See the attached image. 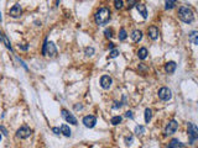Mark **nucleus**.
<instances>
[{
	"label": "nucleus",
	"instance_id": "nucleus-4",
	"mask_svg": "<svg viewBox=\"0 0 198 148\" xmlns=\"http://www.w3.org/2000/svg\"><path fill=\"white\" fill-rule=\"evenodd\" d=\"M31 128L29 126H21L19 130L16 131V137H19L21 140H25V138H29L31 136Z\"/></svg>",
	"mask_w": 198,
	"mask_h": 148
},
{
	"label": "nucleus",
	"instance_id": "nucleus-3",
	"mask_svg": "<svg viewBox=\"0 0 198 148\" xmlns=\"http://www.w3.org/2000/svg\"><path fill=\"white\" fill-rule=\"evenodd\" d=\"M187 131H188V136H189V138H191L189 143L193 144V142L198 138V128H197V126H196L194 123L188 122V125H187Z\"/></svg>",
	"mask_w": 198,
	"mask_h": 148
},
{
	"label": "nucleus",
	"instance_id": "nucleus-5",
	"mask_svg": "<svg viewBox=\"0 0 198 148\" xmlns=\"http://www.w3.org/2000/svg\"><path fill=\"white\" fill-rule=\"evenodd\" d=\"M158 98H160L161 100H164V101H168V100L172 98V91H171L168 88H166V86L161 88V89L158 90Z\"/></svg>",
	"mask_w": 198,
	"mask_h": 148
},
{
	"label": "nucleus",
	"instance_id": "nucleus-25",
	"mask_svg": "<svg viewBox=\"0 0 198 148\" xmlns=\"http://www.w3.org/2000/svg\"><path fill=\"white\" fill-rule=\"evenodd\" d=\"M176 6V2H173V0H171V2H166L165 3V9L168 10V9H173Z\"/></svg>",
	"mask_w": 198,
	"mask_h": 148
},
{
	"label": "nucleus",
	"instance_id": "nucleus-28",
	"mask_svg": "<svg viewBox=\"0 0 198 148\" xmlns=\"http://www.w3.org/2000/svg\"><path fill=\"white\" fill-rule=\"evenodd\" d=\"M104 35L108 37V39H112V37L114 36V32H113V29H106L104 31Z\"/></svg>",
	"mask_w": 198,
	"mask_h": 148
},
{
	"label": "nucleus",
	"instance_id": "nucleus-35",
	"mask_svg": "<svg viewBox=\"0 0 198 148\" xmlns=\"http://www.w3.org/2000/svg\"><path fill=\"white\" fill-rule=\"evenodd\" d=\"M75 107H76V110H82V109H83V106H82V105H76Z\"/></svg>",
	"mask_w": 198,
	"mask_h": 148
},
{
	"label": "nucleus",
	"instance_id": "nucleus-1",
	"mask_svg": "<svg viewBox=\"0 0 198 148\" xmlns=\"http://www.w3.org/2000/svg\"><path fill=\"white\" fill-rule=\"evenodd\" d=\"M94 17H96V22L98 25L104 26V25H106L108 22H109V20H110V10L108 8H100L96 12Z\"/></svg>",
	"mask_w": 198,
	"mask_h": 148
},
{
	"label": "nucleus",
	"instance_id": "nucleus-18",
	"mask_svg": "<svg viewBox=\"0 0 198 148\" xmlns=\"http://www.w3.org/2000/svg\"><path fill=\"white\" fill-rule=\"evenodd\" d=\"M189 41L193 45H198V32L197 31H192L189 33Z\"/></svg>",
	"mask_w": 198,
	"mask_h": 148
},
{
	"label": "nucleus",
	"instance_id": "nucleus-26",
	"mask_svg": "<svg viewBox=\"0 0 198 148\" xmlns=\"http://www.w3.org/2000/svg\"><path fill=\"white\" fill-rule=\"evenodd\" d=\"M84 53H85V56H88V57H91V56L94 54V48L93 47H87L84 49Z\"/></svg>",
	"mask_w": 198,
	"mask_h": 148
},
{
	"label": "nucleus",
	"instance_id": "nucleus-31",
	"mask_svg": "<svg viewBox=\"0 0 198 148\" xmlns=\"http://www.w3.org/2000/svg\"><path fill=\"white\" fill-rule=\"evenodd\" d=\"M137 3L135 2V0H130V2H128V9H131L134 5H136Z\"/></svg>",
	"mask_w": 198,
	"mask_h": 148
},
{
	"label": "nucleus",
	"instance_id": "nucleus-17",
	"mask_svg": "<svg viewBox=\"0 0 198 148\" xmlns=\"http://www.w3.org/2000/svg\"><path fill=\"white\" fill-rule=\"evenodd\" d=\"M0 41H2V42H4V45L6 46V48L8 49H10V51H12V47H11V45H10V42H9V40L6 39V37L3 35V32L2 31H0Z\"/></svg>",
	"mask_w": 198,
	"mask_h": 148
},
{
	"label": "nucleus",
	"instance_id": "nucleus-8",
	"mask_svg": "<svg viewBox=\"0 0 198 148\" xmlns=\"http://www.w3.org/2000/svg\"><path fill=\"white\" fill-rule=\"evenodd\" d=\"M83 123L88 128H93L96 126V123H97V117L93 116V115H87V116L83 117Z\"/></svg>",
	"mask_w": 198,
	"mask_h": 148
},
{
	"label": "nucleus",
	"instance_id": "nucleus-24",
	"mask_svg": "<svg viewBox=\"0 0 198 148\" xmlns=\"http://www.w3.org/2000/svg\"><path fill=\"white\" fill-rule=\"evenodd\" d=\"M127 36H128V33H127V31H125L124 29H121V30L119 31V40H120V41H124L125 39H127Z\"/></svg>",
	"mask_w": 198,
	"mask_h": 148
},
{
	"label": "nucleus",
	"instance_id": "nucleus-19",
	"mask_svg": "<svg viewBox=\"0 0 198 148\" xmlns=\"http://www.w3.org/2000/svg\"><path fill=\"white\" fill-rule=\"evenodd\" d=\"M60 130H61V133H63L66 137H69L71 136V130H69V127L67 125H62Z\"/></svg>",
	"mask_w": 198,
	"mask_h": 148
},
{
	"label": "nucleus",
	"instance_id": "nucleus-32",
	"mask_svg": "<svg viewBox=\"0 0 198 148\" xmlns=\"http://www.w3.org/2000/svg\"><path fill=\"white\" fill-rule=\"evenodd\" d=\"M125 116H127L128 119H133V117H134L133 111H127V113H125Z\"/></svg>",
	"mask_w": 198,
	"mask_h": 148
},
{
	"label": "nucleus",
	"instance_id": "nucleus-14",
	"mask_svg": "<svg viewBox=\"0 0 198 148\" xmlns=\"http://www.w3.org/2000/svg\"><path fill=\"white\" fill-rule=\"evenodd\" d=\"M141 39H142V32L140 30H134L131 32V40L134 42H139V41H141Z\"/></svg>",
	"mask_w": 198,
	"mask_h": 148
},
{
	"label": "nucleus",
	"instance_id": "nucleus-20",
	"mask_svg": "<svg viewBox=\"0 0 198 148\" xmlns=\"http://www.w3.org/2000/svg\"><path fill=\"white\" fill-rule=\"evenodd\" d=\"M151 117H152V111H151V109H146L145 110V122L146 123H149L150 121H151Z\"/></svg>",
	"mask_w": 198,
	"mask_h": 148
},
{
	"label": "nucleus",
	"instance_id": "nucleus-33",
	"mask_svg": "<svg viewBox=\"0 0 198 148\" xmlns=\"http://www.w3.org/2000/svg\"><path fill=\"white\" fill-rule=\"evenodd\" d=\"M125 142H127V144H130V142H133V137L130 136V137H127L125 138Z\"/></svg>",
	"mask_w": 198,
	"mask_h": 148
},
{
	"label": "nucleus",
	"instance_id": "nucleus-23",
	"mask_svg": "<svg viewBox=\"0 0 198 148\" xmlns=\"http://www.w3.org/2000/svg\"><path fill=\"white\" fill-rule=\"evenodd\" d=\"M121 120H123V117H121V116H114V117H112L110 122H112V125L116 126V125H119V123L121 122Z\"/></svg>",
	"mask_w": 198,
	"mask_h": 148
},
{
	"label": "nucleus",
	"instance_id": "nucleus-27",
	"mask_svg": "<svg viewBox=\"0 0 198 148\" xmlns=\"http://www.w3.org/2000/svg\"><path fill=\"white\" fill-rule=\"evenodd\" d=\"M119 49H112L110 52H109V58H115V57H118V56H119Z\"/></svg>",
	"mask_w": 198,
	"mask_h": 148
},
{
	"label": "nucleus",
	"instance_id": "nucleus-9",
	"mask_svg": "<svg viewBox=\"0 0 198 148\" xmlns=\"http://www.w3.org/2000/svg\"><path fill=\"white\" fill-rule=\"evenodd\" d=\"M61 113H62V117H63V119H64L67 122H69V123H72V125H77V123H78L77 119H76L73 115H72V114H69L67 110H64V109H63V110L61 111Z\"/></svg>",
	"mask_w": 198,
	"mask_h": 148
},
{
	"label": "nucleus",
	"instance_id": "nucleus-34",
	"mask_svg": "<svg viewBox=\"0 0 198 148\" xmlns=\"http://www.w3.org/2000/svg\"><path fill=\"white\" fill-rule=\"evenodd\" d=\"M0 130H2L3 131V133H4V136H8V132H6V130L3 127V126H0Z\"/></svg>",
	"mask_w": 198,
	"mask_h": 148
},
{
	"label": "nucleus",
	"instance_id": "nucleus-37",
	"mask_svg": "<svg viewBox=\"0 0 198 148\" xmlns=\"http://www.w3.org/2000/svg\"><path fill=\"white\" fill-rule=\"evenodd\" d=\"M0 21H2V11H0Z\"/></svg>",
	"mask_w": 198,
	"mask_h": 148
},
{
	"label": "nucleus",
	"instance_id": "nucleus-29",
	"mask_svg": "<svg viewBox=\"0 0 198 148\" xmlns=\"http://www.w3.org/2000/svg\"><path fill=\"white\" fill-rule=\"evenodd\" d=\"M114 5H115L116 9H121L123 5H124V2L123 0H116V2H114Z\"/></svg>",
	"mask_w": 198,
	"mask_h": 148
},
{
	"label": "nucleus",
	"instance_id": "nucleus-13",
	"mask_svg": "<svg viewBox=\"0 0 198 148\" xmlns=\"http://www.w3.org/2000/svg\"><path fill=\"white\" fill-rule=\"evenodd\" d=\"M176 67H177L176 62H173V61H170V62H167V63L165 64V70H166V73H168V74H172V73L176 70Z\"/></svg>",
	"mask_w": 198,
	"mask_h": 148
},
{
	"label": "nucleus",
	"instance_id": "nucleus-38",
	"mask_svg": "<svg viewBox=\"0 0 198 148\" xmlns=\"http://www.w3.org/2000/svg\"><path fill=\"white\" fill-rule=\"evenodd\" d=\"M0 140H2V135H0Z\"/></svg>",
	"mask_w": 198,
	"mask_h": 148
},
{
	"label": "nucleus",
	"instance_id": "nucleus-7",
	"mask_svg": "<svg viewBox=\"0 0 198 148\" xmlns=\"http://www.w3.org/2000/svg\"><path fill=\"white\" fill-rule=\"evenodd\" d=\"M57 54V49L53 42H47L46 48H45V56H50V57H55Z\"/></svg>",
	"mask_w": 198,
	"mask_h": 148
},
{
	"label": "nucleus",
	"instance_id": "nucleus-2",
	"mask_svg": "<svg viewBox=\"0 0 198 148\" xmlns=\"http://www.w3.org/2000/svg\"><path fill=\"white\" fill-rule=\"evenodd\" d=\"M178 17H179V20H181V21H183L186 24H191L194 20V14H193V11L189 8L182 6V8H179V10H178Z\"/></svg>",
	"mask_w": 198,
	"mask_h": 148
},
{
	"label": "nucleus",
	"instance_id": "nucleus-15",
	"mask_svg": "<svg viewBox=\"0 0 198 148\" xmlns=\"http://www.w3.org/2000/svg\"><path fill=\"white\" fill-rule=\"evenodd\" d=\"M136 9H137V11L142 15V17L144 18H146L148 17V9H146V6L144 5V4H136Z\"/></svg>",
	"mask_w": 198,
	"mask_h": 148
},
{
	"label": "nucleus",
	"instance_id": "nucleus-36",
	"mask_svg": "<svg viewBox=\"0 0 198 148\" xmlns=\"http://www.w3.org/2000/svg\"><path fill=\"white\" fill-rule=\"evenodd\" d=\"M110 45V49H114V43H109Z\"/></svg>",
	"mask_w": 198,
	"mask_h": 148
},
{
	"label": "nucleus",
	"instance_id": "nucleus-6",
	"mask_svg": "<svg viewBox=\"0 0 198 148\" xmlns=\"http://www.w3.org/2000/svg\"><path fill=\"white\" fill-rule=\"evenodd\" d=\"M178 128V122L176 120H171L167 125H166V128H165V135H173Z\"/></svg>",
	"mask_w": 198,
	"mask_h": 148
},
{
	"label": "nucleus",
	"instance_id": "nucleus-22",
	"mask_svg": "<svg viewBox=\"0 0 198 148\" xmlns=\"http://www.w3.org/2000/svg\"><path fill=\"white\" fill-rule=\"evenodd\" d=\"M144 132H145V127H144V126L139 125V126H136V127H135V135L140 136V135H142Z\"/></svg>",
	"mask_w": 198,
	"mask_h": 148
},
{
	"label": "nucleus",
	"instance_id": "nucleus-30",
	"mask_svg": "<svg viewBox=\"0 0 198 148\" xmlns=\"http://www.w3.org/2000/svg\"><path fill=\"white\" fill-rule=\"evenodd\" d=\"M52 132L55 135H57V136H60L61 135V130L58 127H52Z\"/></svg>",
	"mask_w": 198,
	"mask_h": 148
},
{
	"label": "nucleus",
	"instance_id": "nucleus-21",
	"mask_svg": "<svg viewBox=\"0 0 198 148\" xmlns=\"http://www.w3.org/2000/svg\"><path fill=\"white\" fill-rule=\"evenodd\" d=\"M181 144H179V141L177 140V138H173V140H171V142L168 143V146H167V148H177V147H179Z\"/></svg>",
	"mask_w": 198,
	"mask_h": 148
},
{
	"label": "nucleus",
	"instance_id": "nucleus-16",
	"mask_svg": "<svg viewBox=\"0 0 198 148\" xmlns=\"http://www.w3.org/2000/svg\"><path fill=\"white\" fill-rule=\"evenodd\" d=\"M148 54H149V52H148V49H146L145 47H142V48H140V49L137 51V57H139L140 59H145V58L148 57Z\"/></svg>",
	"mask_w": 198,
	"mask_h": 148
},
{
	"label": "nucleus",
	"instance_id": "nucleus-10",
	"mask_svg": "<svg viewBox=\"0 0 198 148\" xmlns=\"http://www.w3.org/2000/svg\"><path fill=\"white\" fill-rule=\"evenodd\" d=\"M112 83H113V80L109 76H103L100 78V86L103 89H109L112 86Z\"/></svg>",
	"mask_w": 198,
	"mask_h": 148
},
{
	"label": "nucleus",
	"instance_id": "nucleus-12",
	"mask_svg": "<svg viewBox=\"0 0 198 148\" xmlns=\"http://www.w3.org/2000/svg\"><path fill=\"white\" fill-rule=\"evenodd\" d=\"M23 14V9L19 4H15L11 9H10V16L11 17H19Z\"/></svg>",
	"mask_w": 198,
	"mask_h": 148
},
{
	"label": "nucleus",
	"instance_id": "nucleus-11",
	"mask_svg": "<svg viewBox=\"0 0 198 148\" xmlns=\"http://www.w3.org/2000/svg\"><path fill=\"white\" fill-rule=\"evenodd\" d=\"M148 35H149V37L151 40H157L158 39V35H160V31H158V29L156 27V26H150L149 29H148Z\"/></svg>",
	"mask_w": 198,
	"mask_h": 148
}]
</instances>
